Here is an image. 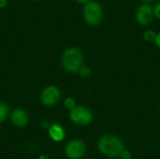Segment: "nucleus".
<instances>
[{
	"mask_svg": "<svg viewBox=\"0 0 160 159\" xmlns=\"http://www.w3.org/2000/svg\"><path fill=\"white\" fill-rule=\"evenodd\" d=\"M98 148L106 157H120L125 146L120 138L113 135H104L98 140Z\"/></svg>",
	"mask_w": 160,
	"mask_h": 159,
	"instance_id": "1",
	"label": "nucleus"
},
{
	"mask_svg": "<svg viewBox=\"0 0 160 159\" xmlns=\"http://www.w3.org/2000/svg\"><path fill=\"white\" fill-rule=\"evenodd\" d=\"M61 64L66 71L78 73L79 69L83 65V54L82 51L76 47L66 49L61 56Z\"/></svg>",
	"mask_w": 160,
	"mask_h": 159,
	"instance_id": "2",
	"label": "nucleus"
},
{
	"mask_svg": "<svg viewBox=\"0 0 160 159\" xmlns=\"http://www.w3.org/2000/svg\"><path fill=\"white\" fill-rule=\"evenodd\" d=\"M82 16L84 22L90 26L98 25L103 18L102 6L96 1H89L84 4L82 8Z\"/></svg>",
	"mask_w": 160,
	"mask_h": 159,
	"instance_id": "3",
	"label": "nucleus"
},
{
	"mask_svg": "<svg viewBox=\"0 0 160 159\" xmlns=\"http://www.w3.org/2000/svg\"><path fill=\"white\" fill-rule=\"evenodd\" d=\"M69 118L76 125L87 126L93 121V112L87 107L79 105L69 111Z\"/></svg>",
	"mask_w": 160,
	"mask_h": 159,
	"instance_id": "4",
	"label": "nucleus"
},
{
	"mask_svg": "<svg viewBox=\"0 0 160 159\" xmlns=\"http://www.w3.org/2000/svg\"><path fill=\"white\" fill-rule=\"evenodd\" d=\"M61 98V91L55 85L45 87L40 93V101L44 106L52 107L56 105Z\"/></svg>",
	"mask_w": 160,
	"mask_h": 159,
	"instance_id": "5",
	"label": "nucleus"
},
{
	"mask_svg": "<svg viewBox=\"0 0 160 159\" xmlns=\"http://www.w3.org/2000/svg\"><path fill=\"white\" fill-rule=\"evenodd\" d=\"M154 18V8L148 3H143L137 7L135 12V19L139 24L142 26L148 25L151 23Z\"/></svg>",
	"mask_w": 160,
	"mask_h": 159,
	"instance_id": "6",
	"label": "nucleus"
},
{
	"mask_svg": "<svg viewBox=\"0 0 160 159\" xmlns=\"http://www.w3.org/2000/svg\"><path fill=\"white\" fill-rule=\"evenodd\" d=\"M86 152V146L83 142L80 140H73L69 142L66 147V155L70 159L82 158Z\"/></svg>",
	"mask_w": 160,
	"mask_h": 159,
	"instance_id": "7",
	"label": "nucleus"
},
{
	"mask_svg": "<svg viewBox=\"0 0 160 159\" xmlns=\"http://www.w3.org/2000/svg\"><path fill=\"white\" fill-rule=\"evenodd\" d=\"M10 119L13 125L18 127H25L28 123L29 117L27 112L22 109H15L10 115Z\"/></svg>",
	"mask_w": 160,
	"mask_h": 159,
	"instance_id": "8",
	"label": "nucleus"
},
{
	"mask_svg": "<svg viewBox=\"0 0 160 159\" xmlns=\"http://www.w3.org/2000/svg\"><path fill=\"white\" fill-rule=\"evenodd\" d=\"M49 135L54 142H62L65 138V130L61 126L53 124L49 127Z\"/></svg>",
	"mask_w": 160,
	"mask_h": 159,
	"instance_id": "9",
	"label": "nucleus"
},
{
	"mask_svg": "<svg viewBox=\"0 0 160 159\" xmlns=\"http://www.w3.org/2000/svg\"><path fill=\"white\" fill-rule=\"evenodd\" d=\"M8 115V107L6 103L0 101V124L3 123Z\"/></svg>",
	"mask_w": 160,
	"mask_h": 159,
	"instance_id": "10",
	"label": "nucleus"
},
{
	"mask_svg": "<svg viewBox=\"0 0 160 159\" xmlns=\"http://www.w3.org/2000/svg\"><path fill=\"white\" fill-rule=\"evenodd\" d=\"M78 73H79V75L82 78H83V79H89L92 76V69L89 67L82 65V67L79 69Z\"/></svg>",
	"mask_w": 160,
	"mask_h": 159,
	"instance_id": "11",
	"label": "nucleus"
},
{
	"mask_svg": "<svg viewBox=\"0 0 160 159\" xmlns=\"http://www.w3.org/2000/svg\"><path fill=\"white\" fill-rule=\"evenodd\" d=\"M157 34L154 30H146L144 33H143V38L148 41V42H155L156 40V37H157Z\"/></svg>",
	"mask_w": 160,
	"mask_h": 159,
	"instance_id": "12",
	"label": "nucleus"
},
{
	"mask_svg": "<svg viewBox=\"0 0 160 159\" xmlns=\"http://www.w3.org/2000/svg\"><path fill=\"white\" fill-rule=\"evenodd\" d=\"M64 106H65L66 109L71 111V110L74 109L77 105H76V101H75L74 98H72V97H67V98H65V100H64Z\"/></svg>",
	"mask_w": 160,
	"mask_h": 159,
	"instance_id": "13",
	"label": "nucleus"
},
{
	"mask_svg": "<svg viewBox=\"0 0 160 159\" xmlns=\"http://www.w3.org/2000/svg\"><path fill=\"white\" fill-rule=\"evenodd\" d=\"M153 8H154V15H155V18L160 20V2H158Z\"/></svg>",
	"mask_w": 160,
	"mask_h": 159,
	"instance_id": "14",
	"label": "nucleus"
},
{
	"mask_svg": "<svg viewBox=\"0 0 160 159\" xmlns=\"http://www.w3.org/2000/svg\"><path fill=\"white\" fill-rule=\"evenodd\" d=\"M120 157H121V158L122 159H131L132 158V156H131V153L129 152V151H128V150H123V152L121 153V155H120Z\"/></svg>",
	"mask_w": 160,
	"mask_h": 159,
	"instance_id": "15",
	"label": "nucleus"
},
{
	"mask_svg": "<svg viewBox=\"0 0 160 159\" xmlns=\"http://www.w3.org/2000/svg\"><path fill=\"white\" fill-rule=\"evenodd\" d=\"M8 6V0H0V9L5 8Z\"/></svg>",
	"mask_w": 160,
	"mask_h": 159,
	"instance_id": "16",
	"label": "nucleus"
},
{
	"mask_svg": "<svg viewBox=\"0 0 160 159\" xmlns=\"http://www.w3.org/2000/svg\"><path fill=\"white\" fill-rule=\"evenodd\" d=\"M155 43H156V45L160 49V32L157 34V37H156Z\"/></svg>",
	"mask_w": 160,
	"mask_h": 159,
	"instance_id": "17",
	"label": "nucleus"
},
{
	"mask_svg": "<svg viewBox=\"0 0 160 159\" xmlns=\"http://www.w3.org/2000/svg\"><path fill=\"white\" fill-rule=\"evenodd\" d=\"M76 1H77L78 3H80V4H83V5H84V4H86L87 2H89L90 0H76Z\"/></svg>",
	"mask_w": 160,
	"mask_h": 159,
	"instance_id": "18",
	"label": "nucleus"
},
{
	"mask_svg": "<svg viewBox=\"0 0 160 159\" xmlns=\"http://www.w3.org/2000/svg\"><path fill=\"white\" fill-rule=\"evenodd\" d=\"M142 1H143L144 3H148V2H151V1H154V0H142Z\"/></svg>",
	"mask_w": 160,
	"mask_h": 159,
	"instance_id": "19",
	"label": "nucleus"
},
{
	"mask_svg": "<svg viewBox=\"0 0 160 159\" xmlns=\"http://www.w3.org/2000/svg\"><path fill=\"white\" fill-rule=\"evenodd\" d=\"M33 1H36V2H38V1H40V0H33Z\"/></svg>",
	"mask_w": 160,
	"mask_h": 159,
	"instance_id": "20",
	"label": "nucleus"
}]
</instances>
